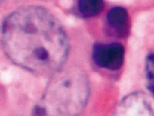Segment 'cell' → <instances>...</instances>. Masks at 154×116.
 Masks as SVG:
<instances>
[{
  "mask_svg": "<svg viewBox=\"0 0 154 116\" xmlns=\"http://www.w3.org/2000/svg\"><path fill=\"white\" fill-rule=\"evenodd\" d=\"M2 44L12 63L38 75L60 71L69 51L68 38L57 18L33 5L20 8L5 18Z\"/></svg>",
  "mask_w": 154,
  "mask_h": 116,
  "instance_id": "obj_1",
  "label": "cell"
},
{
  "mask_svg": "<svg viewBox=\"0 0 154 116\" xmlns=\"http://www.w3.org/2000/svg\"><path fill=\"white\" fill-rule=\"evenodd\" d=\"M51 79L39 105L34 109L37 114L74 115L82 112L89 95L86 75L79 72H56Z\"/></svg>",
  "mask_w": 154,
  "mask_h": 116,
  "instance_id": "obj_2",
  "label": "cell"
},
{
  "mask_svg": "<svg viewBox=\"0 0 154 116\" xmlns=\"http://www.w3.org/2000/svg\"><path fill=\"white\" fill-rule=\"evenodd\" d=\"M125 48L118 43L94 44L92 56L94 63L101 68L109 70H119L124 61Z\"/></svg>",
  "mask_w": 154,
  "mask_h": 116,
  "instance_id": "obj_3",
  "label": "cell"
},
{
  "mask_svg": "<svg viewBox=\"0 0 154 116\" xmlns=\"http://www.w3.org/2000/svg\"><path fill=\"white\" fill-rule=\"evenodd\" d=\"M118 111L123 115H154L149 100L141 92L133 93L123 99Z\"/></svg>",
  "mask_w": 154,
  "mask_h": 116,
  "instance_id": "obj_4",
  "label": "cell"
},
{
  "mask_svg": "<svg viewBox=\"0 0 154 116\" xmlns=\"http://www.w3.org/2000/svg\"><path fill=\"white\" fill-rule=\"evenodd\" d=\"M108 30L112 35L124 37L130 31V16L127 10L121 6H116L109 9L106 16Z\"/></svg>",
  "mask_w": 154,
  "mask_h": 116,
  "instance_id": "obj_5",
  "label": "cell"
},
{
  "mask_svg": "<svg viewBox=\"0 0 154 116\" xmlns=\"http://www.w3.org/2000/svg\"><path fill=\"white\" fill-rule=\"evenodd\" d=\"M78 10L83 17L97 16L104 9L103 0H78Z\"/></svg>",
  "mask_w": 154,
  "mask_h": 116,
  "instance_id": "obj_6",
  "label": "cell"
},
{
  "mask_svg": "<svg viewBox=\"0 0 154 116\" xmlns=\"http://www.w3.org/2000/svg\"><path fill=\"white\" fill-rule=\"evenodd\" d=\"M145 70L147 88L154 97V53H150L146 56Z\"/></svg>",
  "mask_w": 154,
  "mask_h": 116,
  "instance_id": "obj_7",
  "label": "cell"
}]
</instances>
